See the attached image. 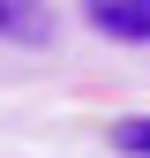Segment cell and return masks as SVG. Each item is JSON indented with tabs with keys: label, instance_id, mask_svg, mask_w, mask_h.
Instances as JSON below:
<instances>
[{
	"label": "cell",
	"instance_id": "3",
	"mask_svg": "<svg viewBox=\"0 0 150 158\" xmlns=\"http://www.w3.org/2000/svg\"><path fill=\"white\" fill-rule=\"evenodd\" d=\"M112 151H128V158H150V121H112Z\"/></svg>",
	"mask_w": 150,
	"mask_h": 158
},
{
	"label": "cell",
	"instance_id": "2",
	"mask_svg": "<svg viewBox=\"0 0 150 158\" xmlns=\"http://www.w3.org/2000/svg\"><path fill=\"white\" fill-rule=\"evenodd\" d=\"M0 30H8V38H45L53 23H45L38 8H0Z\"/></svg>",
	"mask_w": 150,
	"mask_h": 158
},
{
	"label": "cell",
	"instance_id": "1",
	"mask_svg": "<svg viewBox=\"0 0 150 158\" xmlns=\"http://www.w3.org/2000/svg\"><path fill=\"white\" fill-rule=\"evenodd\" d=\"M90 23L105 38H120V45H143L150 38V0H120V8H90Z\"/></svg>",
	"mask_w": 150,
	"mask_h": 158
}]
</instances>
